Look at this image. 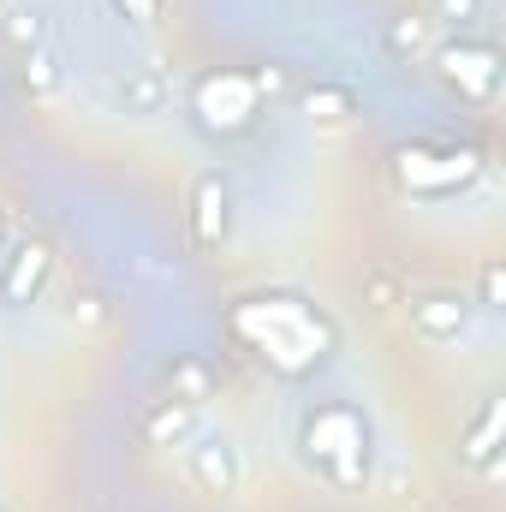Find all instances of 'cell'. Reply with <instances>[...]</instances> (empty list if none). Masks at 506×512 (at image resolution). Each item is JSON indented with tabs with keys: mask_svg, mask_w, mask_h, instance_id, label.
Segmentation results:
<instances>
[{
	"mask_svg": "<svg viewBox=\"0 0 506 512\" xmlns=\"http://www.w3.org/2000/svg\"><path fill=\"white\" fill-rule=\"evenodd\" d=\"M298 459L328 483V489H364L376 465V429L358 405L328 399L298 417Z\"/></svg>",
	"mask_w": 506,
	"mask_h": 512,
	"instance_id": "1",
	"label": "cell"
},
{
	"mask_svg": "<svg viewBox=\"0 0 506 512\" xmlns=\"http://www.w3.org/2000/svg\"><path fill=\"white\" fill-rule=\"evenodd\" d=\"M239 334L280 370V376H310L328 352V328L310 304L298 298H262L251 310H239Z\"/></svg>",
	"mask_w": 506,
	"mask_h": 512,
	"instance_id": "2",
	"label": "cell"
},
{
	"mask_svg": "<svg viewBox=\"0 0 506 512\" xmlns=\"http://www.w3.org/2000/svg\"><path fill=\"white\" fill-rule=\"evenodd\" d=\"M191 114L203 131H221V137H239L251 131V120L262 114V78L245 72H209L191 96Z\"/></svg>",
	"mask_w": 506,
	"mask_h": 512,
	"instance_id": "3",
	"label": "cell"
},
{
	"mask_svg": "<svg viewBox=\"0 0 506 512\" xmlns=\"http://www.w3.org/2000/svg\"><path fill=\"white\" fill-rule=\"evenodd\" d=\"M435 72H441V84L459 90L465 102H489L495 84H501V54H495V42L459 36V42H441V48H435Z\"/></svg>",
	"mask_w": 506,
	"mask_h": 512,
	"instance_id": "4",
	"label": "cell"
},
{
	"mask_svg": "<svg viewBox=\"0 0 506 512\" xmlns=\"http://www.w3.org/2000/svg\"><path fill=\"white\" fill-rule=\"evenodd\" d=\"M185 477H191L203 495H239V489H245V453L233 447V435L197 429V435L185 441Z\"/></svg>",
	"mask_w": 506,
	"mask_h": 512,
	"instance_id": "5",
	"label": "cell"
},
{
	"mask_svg": "<svg viewBox=\"0 0 506 512\" xmlns=\"http://www.w3.org/2000/svg\"><path fill=\"white\" fill-rule=\"evenodd\" d=\"M185 209H191V245L197 251H221L227 233H233V185H227V173L221 167H203L191 179Z\"/></svg>",
	"mask_w": 506,
	"mask_h": 512,
	"instance_id": "6",
	"label": "cell"
},
{
	"mask_svg": "<svg viewBox=\"0 0 506 512\" xmlns=\"http://www.w3.org/2000/svg\"><path fill=\"white\" fill-rule=\"evenodd\" d=\"M48 274H54V251L42 239L6 245L0 251V310H30L48 292Z\"/></svg>",
	"mask_w": 506,
	"mask_h": 512,
	"instance_id": "7",
	"label": "cell"
},
{
	"mask_svg": "<svg viewBox=\"0 0 506 512\" xmlns=\"http://www.w3.org/2000/svg\"><path fill=\"white\" fill-rule=\"evenodd\" d=\"M405 310H411V334L429 346H459L477 316V304L465 292H417V298H405Z\"/></svg>",
	"mask_w": 506,
	"mask_h": 512,
	"instance_id": "8",
	"label": "cell"
},
{
	"mask_svg": "<svg viewBox=\"0 0 506 512\" xmlns=\"http://www.w3.org/2000/svg\"><path fill=\"white\" fill-rule=\"evenodd\" d=\"M114 108H120L126 120H161V114L173 108L167 72H161V66H126V72H114Z\"/></svg>",
	"mask_w": 506,
	"mask_h": 512,
	"instance_id": "9",
	"label": "cell"
},
{
	"mask_svg": "<svg viewBox=\"0 0 506 512\" xmlns=\"http://www.w3.org/2000/svg\"><path fill=\"white\" fill-rule=\"evenodd\" d=\"M459 459L477 465L483 477L501 471V399H483V411L465 423V435H459Z\"/></svg>",
	"mask_w": 506,
	"mask_h": 512,
	"instance_id": "10",
	"label": "cell"
},
{
	"mask_svg": "<svg viewBox=\"0 0 506 512\" xmlns=\"http://www.w3.org/2000/svg\"><path fill=\"white\" fill-rule=\"evenodd\" d=\"M191 435H197V405H185V399H161L143 417V441L149 447H185Z\"/></svg>",
	"mask_w": 506,
	"mask_h": 512,
	"instance_id": "11",
	"label": "cell"
},
{
	"mask_svg": "<svg viewBox=\"0 0 506 512\" xmlns=\"http://www.w3.org/2000/svg\"><path fill=\"white\" fill-rule=\"evenodd\" d=\"M209 387H215V370H209V364H197V358H185V364H173V370H167V399L203 405V399H209Z\"/></svg>",
	"mask_w": 506,
	"mask_h": 512,
	"instance_id": "12",
	"label": "cell"
},
{
	"mask_svg": "<svg viewBox=\"0 0 506 512\" xmlns=\"http://www.w3.org/2000/svg\"><path fill=\"white\" fill-rule=\"evenodd\" d=\"M18 60H24V84H30L36 96H54V90H60V54H54L48 42H36V48L18 54Z\"/></svg>",
	"mask_w": 506,
	"mask_h": 512,
	"instance_id": "13",
	"label": "cell"
},
{
	"mask_svg": "<svg viewBox=\"0 0 506 512\" xmlns=\"http://www.w3.org/2000/svg\"><path fill=\"white\" fill-rule=\"evenodd\" d=\"M304 114H316V120H352L358 102H352V90H340V84H310V90H304Z\"/></svg>",
	"mask_w": 506,
	"mask_h": 512,
	"instance_id": "14",
	"label": "cell"
},
{
	"mask_svg": "<svg viewBox=\"0 0 506 512\" xmlns=\"http://www.w3.org/2000/svg\"><path fill=\"white\" fill-rule=\"evenodd\" d=\"M471 304H477V310H501L506 304V268L501 262H489V268L477 274V298H471Z\"/></svg>",
	"mask_w": 506,
	"mask_h": 512,
	"instance_id": "15",
	"label": "cell"
},
{
	"mask_svg": "<svg viewBox=\"0 0 506 512\" xmlns=\"http://www.w3.org/2000/svg\"><path fill=\"white\" fill-rule=\"evenodd\" d=\"M483 12H489V0H435V18L453 24V30H471Z\"/></svg>",
	"mask_w": 506,
	"mask_h": 512,
	"instance_id": "16",
	"label": "cell"
},
{
	"mask_svg": "<svg viewBox=\"0 0 506 512\" xmlns=\"http://www.w3.org/2000/svg\"><path fill=\"white\" fill-rule=\"evenodd\" d=\"M423 42H429V24H423V18H399V24L387 30V48H393V54H417Z\"/></svg>",
	"mask_w": 506,
	"mask_h": 512,
	"instance_id": "17",
	"label": "cell"
},
{
	"mask_svg": "<svg viewBox=\"0 0 506 512\" xmlns=\"http://www.w3.org/2000/svg\"><path fill=\"white\" fill-rule=\"evenodd\" d=\"M364 304H370V310H399V304H405V292H399V280H393V274H370V280H364Z\"/></svg>",
	"mask_w": 506,
	"mask_h": 512,
	"instance_id": "18",
	"label": "cell"
},
{
	"mask_svg": "<svg viewBox=\"0 0 506 512\" xmlns=\"http://www.w3.org/2000/svg\"><path fill=\"white\" fill-rule=\"evenodd\" d=\"M114 12L126 18L131 30H155L161 24V0H114Z\"/></svg>",
	"mask_w": 506,
	"mask_h": 512,
	"instance_id": "19",
	"label": "cell"
},
{
	"mask_svg": "<svg viewBox=\"0 0 506 512\" xmlns=\"http://www.w3.org/2000/svg\"><path fill=\"white\" fill-rule=\"evenodd\" d=\"M78 316H84V322H102L108 310H102V298H96V292H84V298H72V322H78Z\"/></svg>",
	"mask_w": 506,
	"mask_h": 512,
	"instance_id": "20",
	"label": "cell"
},
{
	"mask_svg": "<svg viewBox=\"0 0 506 512\" xmlns=\"http://www.w3.org/2000/svg\"><path fill=\"white\" fill-rule=\"evenodd\" d=\"M0 251H6V209H0Z\"/></svg>",
	"mask_w": 506,
	"mask_h": 512,
	"instance_id": "21",
	"label": "cell"
},
{
	"mask_svg": "<svg viewBox=\"0 0 506 512\" xmlns=\"http://www.w3.org/2000/svg\"><path fill=\"white\" fill-rule=\"evenodd\" d=\"M6 12H12V0H0V18H6Z\"/></svg>",
	"mask_w": 506,
	"mask_h": 512,
	"instance_id": "22",
	"label": "cell"
},
{
	"mask_svg": "<svg viewBox=\"0 0 506 512\" xmlns=\"http://www.w3.org/2000/svg\"><path fill=\"white\" fill-rule=\"evenodd\" d=\"M0 512H12V507H6V501H0Z\"/></svg>",
	"mask_w": 506,
	"mask_h": 512,
	"instance_id": "23",
	"label": "cell"
}]
</instances>
